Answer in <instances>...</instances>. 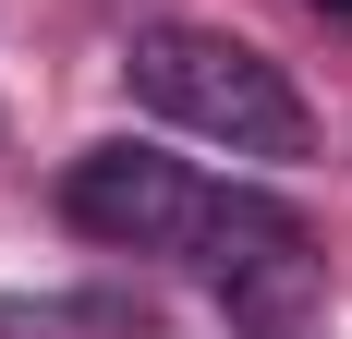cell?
I'll list each match as a JSON object with an SVG mask.
<instances>
[{"instance_id": "6da1fadb", "label": "cell", "mask_w": 352, "mask_h": 339, "mask_svg": "<svg viewBox=\"0 0 352 339\" xmlns=\"http://www.w3.org/2000/svg\"><path fill=\"white\" fill-rule=\"evenodd\" d=\"M61 218L109 255H195L207 279H292L304 267V218L280 194H231V182H195L182 158L109 134L61 170Z\"/></svg>"}, {"instance_id": "7a4b0ae2", "label": "cell", "mask_w": 352, "mask_h": 339, "mask_svg": "<svg viewBox=\"0 0 352 339\" xmlns=\"http://www.w3.org/2000/svg\"><path fill=\"white\" fill-rule=\"evenodd\" d=\"M122 85H134L158 121L231 145V158H304V145H316L304 85H292L255 36H231V25H146L134 49H122Z\"/></svg>"}, {"instance_id": "3957f363", "label": "cell", "mask_w": 352, "mask_h": 339, "mask_svg": "<svg viewBox=\"0 0 352 339\" xmlns=\"http://www.w3.org/2000/svg\"><path fill=\"white\" fill-rule=\"evenodd\" d=\"M328 12H352V0H328Z\"/></svg>"}]
</instances>
